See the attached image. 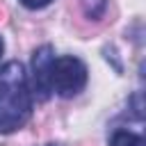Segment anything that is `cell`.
I'll use <instances>...</instances> for the list:
<instances>
[{
	"instance_id": "1",
	"label": "cell",
	"mask_w": 146,
	"mask_h": 146,
	"mask_svg": "<svg viewBox=\"0 0 146 146\" xmlns=\"http://www.w3.org/2000/svg\"><path fill=\"white\" fill-rule=\"evenodd\" d=\"M32 89L23 64L7 62L0 66V132L23 128L32 114Z\"/></svg>"
},
{
	"instance_id": "2",
	"label": "cell",
	"mask_w": 146,
	"mask_h": 146,
	"mask_svg": "<svg viewBox=\"0 0 146 146\" xmlns=\"http://www.w3.org/2000/svg\"><path fill=\"white\" fill-rule=\"evenodd\" d=\"M87 78H89V71L80 57H73V55L52 57L48 68L50 94H57L62 98H73L84 89Z\"/></svg>"
},
{
	"instance_id": "3",
	"label": "cell",
	"mask_w": 146,
	"mask_h": 146,
	"mask_svg": "<svg viewBox=\"0 0 146 146\" xmlns=\"http://www.w3.org/2000/svg\"><path fill=\"white\" fill-rule=\"evenodd\" d=\"M52 57H55L52 46H41V48H36L34 55H32V73L27 75V80H30L32 96H36L39 100H48V98H50L48 68H50Z\"/></svg>"
},
{
	"instance_id": "4",
	"label": "cell",
	"mask_w": 146,
	"mask_h": 146,
	"mask_svg": "<svg viewBox=\"0 0 146 146\" xmlns=\"http://www.w3.org/2000/svg\"><path fill=\"white\" fill-rule=\"evenodd\" d=\"M110 146H144V139H141V135H137L132 130L116 128L110 137Z\"/></svg>"
},
{
	"instance_id": "5",
	"label": "cell",
	"mask_w": 146,
	"mask_h": 146,
	"mask_svg": "<svg viewBox=\"0 0 146 146\" xmlns=\"http://www.w3.org/2000/svg\"><path fill=\"white\" fill-rule=\"evenodd\" d=\"M80 5H82L84 16L91 21H98L107 9V0H80Z\"/></svg>"
},
{
	"instance_id": "6",
	"label": "cell",
	"mask_w": 146,
	"mask_h": 146,
	"mask_svg": "<svg viewBox=\"0 0 146 146\" xmlns=\"http://www.w3.org/2000/svg\"><path fill=\"white\" fill-rule=\"evenodd\" d=\"M21 2H23L27 9H43V7L50 5L52 0H21Z\"/></svg>"
},
{
	"instance_id": "7",
	"label": "cell",
	"mask_w": 146,
	"mask_h": 146,
	"mask_svg": "<svg viewBox=\"0 0 146 146\" xmlns=\"http://www.w3.org/2000/svg\"><path fill=\"white\" fill-rule=\"evenodd\" d=\"M2 52H5V41H2V36H0V57H2Z\"/></svg>"
},
{
	"instance_id": "8",
	"label": "cell",
	"mask_w": 146,
	"mask_h": 146,
	"mask_svg": "<svg viewBox=\"0 0 146 146\" xmlns=\"http://www.w3.org/2000/svg\"><path fill=\"white\" fill-rule=\"evenodd\" d=\"M46 146H59V144H46Z\"/></svg>"
}]
</instances>
